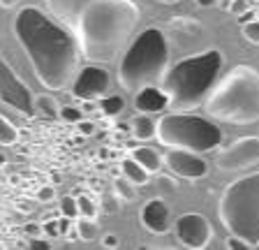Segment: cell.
I'll use <instances>...</instances> for the list:
<instances>
[{
    "label": "cell",
    "mask_w": 259,
    "mask_h": 250,
    "mask_svg": "<svg viewBox=\"0 0 259 250\" xmlns=\"http://www.w3.org/2000/svg\"><path fill=\"white\" fill-rule=\"evenodd\" d=\"M12 28L26 51L35 79L47 91H63L74 81L83 56L72 28L35 5L16 12Z\"/></svg>",
    "instance_id": "cell-1"
},
{
    "label": "cell",
    "mask_w": 259,
    "mask_h": 250,
    "mask_svg": "<svg viewBox=\"0 0 259 250\" xmlns=\"http://www.w3.org/2000/svg\"><path fill=\"white\" fill-rule=\"evenodd\" d=\"M141 21L135 0H93L74 28L81 56L88 63H111L135 37Z\"/></svg>",
    "instance_id": "cell-2"
},
{
    "label": "cell",
    "mask_w": 259,
    "mask_h": 250,
    "mask_svg": "<svg viewBox=\"0 0 259 250\" xmlns=\"http://www.w3.org/2000/svg\"><path fill=\"white\" fill-rule=\"evenodd\" d=\"M222 65H225V58L220 49L199 51L169 65L160 84L169 95V109L194 111L197 107H204L206 98L220 79Z\"/></svg>",
    "instance_id": "cell-3"
},
{
    "label": "cell",
    "mask_w": 259,
    "mask_h": 250,
    "mask_svg": "<svg viewBox=\"0 0 259 250\" xmlns=\"http://www.w3.org/2000/svg\"><path fill=\"white\" fill-rule=\"evenodd\" d=\"M204 111L215 120L232 125H252L259 120V70L236 65L220 76L204 102Z\"/></svg>",
    "instance_id": "cell-4"
},
{
    "label": "cell",
    "mask_w": 259,
    "mask_h": 250,
    "mask_svg": "<svg viewBox=\"0 0 259 250\" xmlns=\"http://www.w3.org/2000/svg\"><path fill=\"white\" fill-rule=\"evenodd\" d=\"M169 39L162 28H146L132 37L118 63V84L127 93L162 84L169 70Z\"/></svg>",
    "instance_id": "cell-5"
},
{
    "label": "cell",
    "mask_w": 259,
    "mask_h": 250,
    "mask_svg": "<svg viewBox=\"0 0 259 250\" xmlns=\"http://www.w3.org/2000/svg\"><path fill=\"white\" fill-rule=\"evenodd\" d=\"M218 216L229 234L259 248V169L227 185L218 204Z\"/></svg>",
    "instance_id": "cell-6"
},
{
    "label": "cell",
    "mask_w": 259,
    "mask_h": 250,
    "mask_svg": "<svg viewBox=\"0 0 259 250\" xmlns=\"http://www.w3.org/2000/svg\"><path fill=\"white\" fill-rule=\"evenodd\" d=\"M155 139L164 148H183L204 155L222 146V130L204 116L169 109V114H162L157 118Z\"/></svg>",
    "instance_id": "cell-7"
},
{
    "label": "cell",
    "mask_w": 259,
    "mask_h": 250,
    "mask_svg": "<svg viewBox=\"0 0 259 250\" xmlns=\"http://www.w3.org/2000/svg\"><path fill=\"white\" fill-rule=\"evenodd\" d=\"M0 104L14 109L21 116H35V93L26 81L16 74V70L0 54Z\"/></svg>",
    "instance_id": "cell-8"
},
{
    "label": "cell",
    "mask_w": 259,
    "mask_h": 250,
    "mask_svg": "<svg viewBox=\"0 0 259 250\" xmlns=\"http://www.w3.org/2000/svg\"><path fill=\"white\" fill-rule=\"evenodd\" d=\"M111 88V74L104 70L100 63H91V65L79 67L74 81L70 84V95L79 102H97L104 98Z\"/></svg>",
    "instance_id": "cell-9"
},
{
    "label": "cell",
    "mask_w": 259,
    "mask_h": 250,
    "mask_svg": "<svg viewBox=\"0 0 259 250\" xmlns=\"http://www.w3.org/2000/svg\"><path fill=\"white\" fill-rule=\"evenodd\" d=\"M218 169L222 172H243L259 164V137H241L222 148L215 158Z\"/></svg>",
    "instance_id": "cell-10"
},
{
    "label": "cell",
    "mask_w": 259,
    "mask_h": 250,
    "mask_svg": "<svg viewBox=\"0 0 259 250\" xmlns=\"http://www.w3.org/2000/svg\"><path fill=\"white\" fill-rule=\"evenodd\" d=\"M178 243L188 250H204L213 239V227L201 213H183L174 220Z\"/></svg>",
    "instance_id": "cell-11"
},
{
    "label": "cell",
    "mask_w": 259,
    "mask_h": 250,
    "mask_svg": "<svg viewBox=\"0 0 259 250\" xmlns=\"http://www.w3.org/2000/svg\"><path fill=\"white\" fill-rule=\"evenodd\" d=\"M162 158H164V167L178 179L199 181L208 174V162L201 158V153L183 151V148H169Z\"/></svg>",
    "instance_id": "cell-12"
},
{
    "label": "cell",
    "mask_w": 259,
    "mask_h": 250,
    "mask_svg": "<svg viewBox=\"0 0 259 250\" xmlns=\"http://www.w3.org/2000/svg\"><path fill=\"white\" fill-rule=\"evenodd\" d=\"M139 218H141V225L151 234H157V236H162V234H167L171 229V211H169L164 199H157V197L148 199L141 206Z\"/></svg>",
    "instance_id": "cell-13"
},
{
    "label": "cell",
    "mask_w": 259,
    "mask_h": 250,
    "mask_svg": "<svg viewBox=\"0 0 259 250\" xmlns=\"http://www.w3.org/2000/svg\"><path fill=\"white\" fill-rule=\"evenodd\" d=\"M91 3L93 0H44L49 14L54 19H58L60 23H65L67 28H72V30L76 28L81 14L86 12V7Z\"/></svg>",
    "instance_id": "cell-14"
},
{
    "label": "cell",
    "mask_w": 259,
    "mask_h": 250,
    "mask_svg": "<svg viewBox=\"0 0 259 250\" xmlns=\"http://www.w3.org/2000/svg\"><path fill=\"white\" fill-rule=\"evenodd\" d=\"M135 109L141 114H162L169 109V95L160 84L144 86L135 93Z\"/></svg>",
    "instance_id": "cell-15"
},
{
    "label": "cell",
    "mask_w": 259,
    "mask_h": 250,
    "mask_svg": "<svg viewBox=\"0 0 259 250\" xmlns=\"http://www.w3.org/2000/svg\"><path fill=\"white\" fill-rule=\"evenodd\" d=\"M130 130H132V135L137 137V139H141V142H148V139H153V137L157 135V120L151 118L148 114H137L135 118H132V123H130Z\"/></svg>",
    "instance_id": "cell-16"
},
{
    "label": "cell",
    "mask_w": 259,
    "mask_h": 250,
    "mask_svg": "<svg viewBox=\"0 0 259 250\" xmlns=\"http://www.w3.org/2000/svg\"><path fill=\"white\" fill-rule=\"evenodd\" d=\"M120 172H123V176L127 181H132L135 185H146L148 181H151V172L144 167L141 162H137L132 155L130 158H125L123 162H120Z\"/></svg>",
    "instance_id": "cell-17"
},
{
    "label": "cell",
    "mask_w": 259,
    "mask_h": 250,
    "mask_svg": "<svg viewBox=\"0 0 259 250\" xmlns=\"http://www.w3.org/2000/svg\"><path fill=\"white\" fill-rule=\"evenodd\" d=\"M132 158L137 160V162H141L144 164L151 174H157L162 169V164H164V158H162L160 153L155 151V148H151V146H139V148H135L132 151Z\"/></svg>",
    "instance_id": "cell-18"
},
{
    "label": "cell",
    "mask_w": 259,
    "mask_h": 250,
    "mask_svg": "<svg viewBox=\"0 0 259 250\" xmlns=\"http://www.w3.org/2000/svg\"><path fill=\"white\" fill-rule=\"evenodd\" d=\"M97 107H100V111H102L104 116H109V118H116L118 114H123L125 109V100L123 95H104V98L97 100Z\"/></svg>",
    "instance_id": "cell-19"
},
{
    "label": "cell",
    "mask_w": 259,
    "mask_h": 250,
    "mask_svg": "<svg viewBox=\"0 0 259 250\" xmlns=\"http://www.w3.org/2000/svg\"><path fill=\"white\" fill-rule=\"evenodd\" d=\"M35 107L47 118H60V104L56 102L54 95H35Z\"/></svg>",
    "instance_id": "cell-20"
},
{
    "label": "cell",
    "mask_w": 259,
    "mask_h": 250,
    "mask_svg": "<svg viewBox=\"0 0 259 250\" xmlns=\"http://www.w3.org/2000/svg\"><path fill=\"white\" fill-rule=\"evenodd\" d=\"M169 26H171L174 33H185V35H199L201 33L199 21L192 17H176V19H171Z\"/></svg>",
    "instance_id": "cell-21"
},
{
    "label": "cell",
    "mask_w": 259,
    "mask_h": 250,
    "mask_svg": "<svg viewBox=\"0 0 259 250\" xmlns=\"http://www.w3.org/2000/svg\"><path fill=\"white\" fill-rule=\"evenodd\" d=\"M19 142V130L10 118L0 114V146H14Z\"/></svg>",
    "instance_id": "cell-22"
},
{
    "label": "cell",
    "mask_w": 259,
    "mask_h": 250,
    "mask_svg": "<svg viewBox=\"0 0 259 250\" xmlns=\"http://www.w3.org/2000/svg\"><path fill=\"white\" fill-rule=\"evenodd\" d=\"M76 229H79V239L81 241H95L97 239V225H95V218H83L79 216L76 220Z\"/></svg>",
    "instance_id": "cell-23"
},
{
    "label": "cell",
    "mask_w": 259,
    "mask_h": 250,
    "mask_svg": "<svg viewBox=\"0 0 259 250\" xmlns=\"http://www.w3.org/2000/svg\"><path fill=\"white\" fill-rule=\"evenodd\" d=\"M135 188H137V185L123 176V179H118L116 183H113V195L120 197L123 201H135L137 199V190H135Z\"/></svg>",
    "instance_id": "cell-24"
},
{
    "label": "cell",
    "mask_w": 259,
    "mask_h": 250,
    "mask_svg": "<svg viewBox=\"0 0 259 250\" xmlns=\"http://www.w3.org/2000/svg\"><path fill=\"white\" fill-rule=\"evenodd\" d=\"M76 201H79V216H83V218H97V213H100V206H97L95 201H93V197L79 195V197H76Z\"/></svg>",
    "instance_id": "cell-25"
},
{
    "label": "cell",
    "mask_w": 259,
    "mask_h": 250,
    "mask_svg": "<svg viewBox=\"0 0 259 250\" xmlns=\"http://www.w3.org/2000/svg\"><path fill=\"white\" fill-rule=\"evenodd\" d=\"M60 216H67V218H79V201H76L74 195H65L60 197Z\"/></svg>",
    "instance_id": "cell-26"
},
{
    "label": "cell",
    "mask_w": 259,
    "mask_h": 250,
    "mask_svg": "<svg viewBox=\"0 0 259 250\" xmlns=\"http://www.w3.org/2000/svg\"><path fill=\"white\" fill-rule=\"evenodd\" d=\"M241 33H243V37L248 39L250 44H257V47H259V17H254V19H250V21L243 23Z\"/></svg>",
    "instance_id": "cell-27"
},
{
    "label": "cell",
    "mask_w": 259,
    "mask_h": 250,
    "mask_svg": "<svg viewBox=\"0 0 259 250\" xmlns=\"http://www.w3.org/2000/svg\"><path fill=\"white\" fill-rule=\"evenodd\" d=\"M60 118L65 120V123H79V120H83V109H76V107H70V104H65V107H60Z\"/></svg>",
    "instance_id": "cell-28"
},
{
    "label": "cell",
    "mask_w": 259,
    "mask_h": 250,
    "mask_svg": "<svg viewBox=\"0 0 259 250\" xmlns=\"http://www.w3.org/2000/svg\"><path fill=\"white\" fill-rule=\"evenodd\" d=\"M225 248H229V250H252V245H250L245 239L236 236V234H229L227 241H225Z\"/></svg>",
    "instance_id": "cell-29"
},
{
    "label": "cell",
    "mask_w": 259,
    "mask_h": 250,
    "mask_svg": "<svg viewBox=\"0 0 259 250\" xmlns=\"http://www.w3.org/2000/svg\"><path fill=\"white\" fill-rule=\"evenodd\" d=\"M248 10H250L248 0H232V5H229V12H232V14H236V17L245 14Z\"/></svg>",
    "instance_id": "cell-30"
},
{
    "label": "cell",
    "mask_w": 259,
    "mask_h": 250,
    "mask_svg": "<svg viewBox=\"0 0 259 250\" xmlns=\"http://www.w3.org/2000/svg\"><path fill=\"white\" fill-rule=\"evenodd\" d=\"M100 243H102V248H109V250H111V248H118V245H120V239L116 236V234H104L102 239H100Z\"/></svg>",
    "instance_id": "cell-31"
},
{
    "label": "cell",
    "mask_w": 259,
    "mask_h": 250,
    "mask_svg": "<svg viewBox=\"0 0 259 250\" xmlns=\"http://www.w3.org/2000/svg\"><path fill=\"white\" fill-rule=\"evenodd\" d=\"M44 232H47L49 236H63V234H60V220H47V223H44Z\"/></svg>",
    "instance_id": "cell-32"
},
{
    "label": "cell",
    "mask_w": 259,
    "mask_h": 250,
    "mask_svg": "<svg viewBox=\"0 0 259 250\" xmlns=\"http://www.w3.org/2000/svg\"><path fill=\"white\" fill-rule=\"evenodd\" d=\"M28 248H32V250H51V243H49V241H42L39 236H32V239L28 241Z\"/></svg>",
    "instance_id": "cell-33"
},
{
    "label": "cell",
    "mask_w": 259,
    "mask_h": 250,
    "mask_svg": "<svg viewBox=\"0 0 259 250\" xmlns=\"http://www.w3.org/2000/svg\"><path fill=\"white\" fill-rule=\"evenodd\" d=\"M37 199H39V201H51V199H56V190L51 188V185H44L42 190L37 192Z\"/></svg>",
    "instance_id": "cell-34"
},
{
    "label": "cell",
    "mask_w": 259,
    "mask_h": 250,
    "mask_svg": "<svg viewBox=\"0 0 259 250\" xmlns=\"http://www.w3.org/2000/svg\"><path fill=\"white\" fill-rule=\"evenodd\" d=\"M42 232H44V225H37V223L26 225V234H28V236H42Z\"/></svg>",
    "instance_id": "cell-35"
},
{
    "label": "cell",
    "mask_w": 259,
    "mask_h": 250,
    "mask_svg": "<svg viewBox=\"0 0 259 250\" xmlns=\"http://www.w3.org/2000/svg\"><path fill=\"white\" fill-rule=\"evenodd\" d=\"M79 132L81 135H93V132H95V125L91 123V120H79Z\"/></svg>",
    "instance_id": "cell-36"
},
{
    "label": "cell",
    "mask_w": 259,
    "mask_h": 250,
    "mask_svg": "<svg viewBox=\"0 0 259 250\" xmlns=\"http://www.w3.org/2000/svg\"><path fill=\"white\" fill-rule=\"evenodd\" d=\"M21 3V0H0V7H5V10H12V7H16Z\"/></svg>",
    "instance_id": "cell-37"
},
{
    "label": "cell",
    "mask_w": 259,
    "mask_h": 250,
    "mask_svg": "<svg viewBox=\"0 0 259 250\" xmlns=\"http://www.w3.org/2000/svg\"><path fill=\"white\" fill-rule=\"evenodd\" d=\"M229 5H232V0H218V7H220V10H229Z\"/></svg>",
    "instance_id": "cell-38"
},
{
    "label": "cell",
    "mask_w": 259,
    "mask_h": 250,
    "mask_svg": "<svg viewBox=\"0 0 259 250\" xmlns=\"http://www.w3.org/2000/svg\"><path fill=\"white\" fill-rule=\"evenodd\" d=\"M218 0H199V5L201 7H208V5H215Z\"/></svg>",
    "instance_id": "cell-39"
},
{
    "label": "cell",
    "mask_w": 259,
    "mask_h": 250,
    "mask_svg": "<svg viewBox=\"0 0 259 250\" xmlns=\"http://www.w3.org/2000/svg\"><path fill=\"white\" fill-rule=\"evenodd\" d=\"M160 3H164V5H174V3H178V0H160Z\"/></svg>",
    "instance_id": "cell-40"
},
{
    "label": "cell",
    "mask_w": 259,
    "mask_h": 250,
    "mask_svg": "<svg viewBox=\"0 0 259 250\" xmlns=\"http://www.w3.org/2000/svg\"><path fill=\"white\" fill-rule=\"evenodd\" d=\"M3 162H5V155H0V164H3Z\"/></svg>",
    "instance_id": "cell-41"
}]
</instances>
